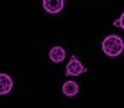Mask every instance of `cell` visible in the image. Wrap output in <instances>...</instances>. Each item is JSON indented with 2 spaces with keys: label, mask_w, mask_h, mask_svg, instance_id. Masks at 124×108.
I'll use <instances>...</instances> for the list:
<instances>
[{
  "label": "cell",
  "mask_w": 124,
  "mask_h": 108,
  "mask_svg": "<svg viewBox=\"0 0 124 108\" xmlns=\"http://www.w3.org/2000/svg\"><path fill=\"white\" fill-rule=\"evenodd\" d=\"M101 49H102V52L106 56L117 58V56H121L122 50H124V40L121 36H117V34H110V36H106L104 40H102Z\"/></svg>",
  "instance_id": "cell-1"
},
{
  "label": "cell",
  "mask_w": 124,
  "mask_h": 108,
  "mask_svg": "<svg viewBox=\"0 0 124 108\" xmlns=\"http://www.w3.org/2000/svg\"><path fill=\"white\" fill-rule=\"evenodd\" d=\"M86 72H88V68L79 61L78 56H70V59H68V65H67V68H65V74L70 76V77H78V76L86 74Z\"/></svg>",
  "instance_id": "cell-2"
},
{
  "label": "cell",
  "mask_w": 124,
  "mask_h": 108,
  "mask_svg": "<svg viewBox=\"0 0 124 108\" xmlns=\"http://www.w3.org/2000/svg\"><path fill=\"white\" fill-rule=\"evenodd\" d=\"M41 4H43V9L49 15H58L65 7V0H43Z\"/></svg>",
  "instance_id": "cell-3"
},
{
  "label": "cell",
  "mask_w": 124,
  "mask_h": 108,
  "mask_svg": "<svg viewBox=\"0 0 124 108\" xmlns=\"http://www.w3.org/2000/svg\"><path fill=\"white\" fill-rule=\"evenodd\" d=\"M65 58H67V50L63 49L61 45H56V47H52V49L49 50V59H50V61H54V63L65 61Z\"/></svg>",
  "instance_id": "cell-4"
},
{
  "label": "cell",
  "mask_w": 124,
  "mask_h": 108,
  "mask_svg": "<svg viewBox=\"0 0 124 108\" xmlns=\"http://www.w3.org/2000/svg\"><path fill=\"white\" fill-rule=\"evenodd\" d=\"M61 92L65 94L67 97H74V96H78V92H79V85H78V81H74V79H67L65 83H63V86H61Z\"/></svg>",
  "instance_id": "cell-5"
},
{
  "label": "cell",
  "mask_w": 124,
  "mask_h": 108,
  "mask_svg": "<svg viewBox=\"0 0 124 108\" xmlns=\"http://www.w3.org/2000/svg\"><path fill=\"white\" fill-rule=\"evenodd\" d=\"M13 79L9 74H0V96H7L13 90Z\"/></svg>",
  "instance_id": "cell-6"
},
{
  "label": "cell",
  "mask_w": 124,
  "mask_h": 108,
  "mask_svg": "<svg viewBox=\"0 0 124 108\" xmlns=\"http://www.w3.org/2000/svg\"><path fill=\"white\" fill-rule=\"evenodd\" d=\"M113 25H115V27H119V29H122V31H124V13H122V15L119 16V18L115 20V22H113Z\"/></svg>",
  "instance_id": "cell-7"
}]
</instances>
